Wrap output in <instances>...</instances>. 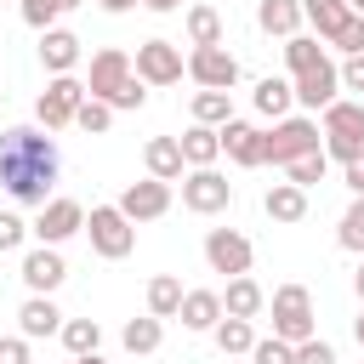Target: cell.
<instances>
[{"instance_id": "cell-1", "label": "cell", "mask_w": 364, "mask_h": 364, "mask_svg": "<svg viewBox=\"0 0 364 364\" xmlns=\"http://www.w3.org/2000/svg\"><path fill=\"white\" fill-rule=\"evenodd\" d=\"M57 142L46 125H6L0 131V188L17 205H46L57 188Z\"/></svg>"}, {"instance_id": "cell-2", "label": "cell", "mask_w": 364, "mask_h": 364, "mask_svg": "<svg viewBox=\"0 0 364 364\" xmlns=\"http://www.w3.org/2000/svg\"><path fill=\"white\" fill-rule=\"evenodd\" d=\"M324 154L330 159H341V165H353V159H364V102H353V97H336L330 108H324Z\"/></svg>"}, {"instance_id": "cell-3", "label": "cell", "mask_w": 364, "mask_h": 364, "mask_svg": "<svg viewBox=\"0 0 364 364\" xmlns=\"http://www.w3.org/2000/svg\"><path fill=\"white\" fill-rule=\"evenodd\" d=\"M85 233H91V250H97L102 262H125V256L136 250V222H131L119 205H91Z\"/></svg>"}, {"instance_id": "cell-4", "label": "cell", "mask_w": 364, "mask_h": 364, "mask_svg": "<svg viewBox=\"0 0 364 364\" xmlns=\"http://www.w3.org/2000/svg\"><path fill=\"white\" fill-rule=\"evenodd\" d=\"M313 148H324L318 119H307V114L273 119V131H267V165H290V159H301V154H313Z\"/></svg>"}, {"instance_id": "cell-5", "label": "cell", "mask_w": 364, "mask_h": 364, "mask_svg": "<svg viewBox=\"0 0 364 364\" xmlns=\"http://www.w3.org/2000/svg\"><path fill=\"white\" fill-rule=\"evenodd\" d=\"M182 205L193 216H216V210L233 205V182L216 165H193V171H182Z\"/></svg>"}, {"instance_id": "cell-6", "label": "cell", "mask_w": 364, "mask_h": 364, "mask_svg": "<svg viewBox=\"0 0 364 364\" xmlns=\"http://www.w3.org/2000/svg\"><path fill=\"white\" fill-rule=\"evenodd\" d=\"M273 336L290 341V347L313 336V296H307V284H279L273 290Z\"/></svg>"}, {"instance_id": "cell-7", "label": "cell", "mask_w": 364, "mask_h": 364, "mask_svg": "<svg viewBox=\"0 0 364 364\" xmlns=\"http://www.w3.org/2000/svg\"><path fill=\"white\" fill-rule=\"evenodd\" d=\"M80 102H85V85H80L74 74H51V85H46L40 102H34V119H40L46 131H68Z\"/></svg>"}, {"instance_id": "cell-8", "label": "cell", "mask_w": 364, "mask_h": 364, "mask_svg": "<svg viewBox=\"0 0 364 364\" xmlns=\"http://www.w3.org/2000/svg\"><path fill=\"white\" fill-rule=\"evenodd\" d=\"M131 74H136L142 85H176V80L188 74V63H182V51H176L171 40H142Z\"/></svg>"}, {"instance_id": "cell-9", "label": "cell", "mask_w": 364, "mask_h": 364, "mask_svg": "<svg viewBox=\"0 0 364 364\" xmlns=\"http://www.w3.org/2000/svg\"><path fill=\"white\" fill-rule=\"evenodd\" d=\"M80 228H85V205H80V199H46L40 216L28 222V233H34L40 245H63V239H74Z\"/></svg>"}, {"instance_id": "cell-10", "label": "cell", "mask_w": 364, "mask_h": 364, "mask_svg": "<svg viewBox=\"0 0 364 364\" xmlns=\"http://www.w3.org/2000/svg\"><path fill=\"white\" fill-rule=\"evenodd\" d=\"M205 262H210V273H250V262H256V250H250V239L239 233V228H210L205 233Z\"/></svg>"}, {"instance_id": "cell-11", "label": "cell", "mask_w": 364, "mask_h": 364, "mask_svg": "<svg viewBox=\"0 0 364 364\" xmlns=\"http://www.w3.org/2000/svg\"><path fill=\"white\" fill-rule=\"evenodd\" d=\"M216 136H222V154L233 159V165H267V131L262 125H250V119H222L216 125Z\"/></svg>"}, {"instance_id": "cell-12", "label": "cell", "mask_w": 364, "mask_h": 364, "mask_svg": "<svg viewBox=\"0 0 364 364\" xmlns=\"http://www.w3.org/2000/svg\"><path fill=\"white\" fill-rule=\"evenodd\" d=\"M188 74H193V85L228 91V85L239 80V57H233L228 46H193V51H188Z\"/></svg>"}, {"instance_id": "cell-13", "label": "cell", "mask_w": 364, "mask_h": 364, "mask_svg": "<svg viewBox=\"0 0 364 364\" xmlns=\"http://www.w3.org/2000/svg\"><path fill=\"white\" fill-rule=\"evenodd\" d=\"M290 91H296V102L301 108H330L336 102V91H341V74H336V63L330 57H318L313 68H301V74H290Z\"/></svg>"}, {"instance_id": "cell-14", "label": "cell", "mask_w": 364, "mask_h": 364, "mask_svg": "<svg viewBox=\"0 0 364 364\" xmlns=\"http://www.w3.org/2000/svg\"><path fill=\"white\" fill-rule=\"evenodd\" d=\"M119 210H125L131 222H159V216L171 210V182H159V176L131 182V188L119 193Z\"/></svg>"}, {"instance_id": "cell-15", "label": "cell", "mask_w": 364, "mask_h": 364, "mask_svg": "<svg viewBox=\"0 0 364 364\" xmlns=\"http://www.w3.org/2000/svg\"><path fill=\"white\" fill-rule=\"evenodd\" d=\"M17 273H23V284H28L34 296H51V290L68 279V262L57 256V245H34V250L23 256V267H17Z\"/></svg>"}, {"instance_id": "cell-16", "label": "cell", "mask_w": 364, "mask_h": 364, "mask_svg": "<svg viewBox=\"0 0 364 364\" xmlns=\"http://www.w3.org/2000/svg\"><path fill=\"white\" fill-rule=\"evenodd\" d=\"M125 80H131V57H125L119 46H102V51L91 57V80H85V97H102V102H108V97H114Z\"/></svg>"}, {"instance_id": "cell-17", "label": "cell", "mask_w": 364, "mask_h": 364, "mask_svg": "<svg viewBox=\"0 0 364 364\" xmlns=\"http://www.w3.org/2000/svg\"><path fill=\"white\" fill-rule=\"evenodd\" d=\"M40 63L51 68V74H74V63H80V34L74 28H40Z\"/></svg>"}, {"instance_id": "cell-18", "label": "cell", "mask_w": 364, "mask_h": 364, "mask_svg": "<svg viewBox=\"0 0 364 364\" xmlns=\"http://www.w3.org/2000/svg\"><path fill=\"white\" fill-rule=\"evenodd\" d=\"M262 307H267V290H262L250 273H233L228 290H222V313H228V318H256Z\"/></svg>"}, {"instance_id": "cell-19", "label": "cell", "mask_w": 364, "mask_h": 364, "mask_svg": "<svg viewBox=\"0 0 364 364\" xmlns=\"http://www.w3.org/2000/svg\"><path fill=\"white\" fill-rule=\"evenodd\" d=\"M142 165H148V176H159V182H182V171H188L176 136H154V142L142 148Z\"/></svg>"}, {"instance_id": "cell-20", "label": "cell", "mask_w": 364, "mask_h": 364, "mask_svg": "<svg viewBox=\"0 0 364 364\" xmlns=\"http://www.w3.org/2000/svg\"><path fill=\"white\" fill-rule=\"evenodd\" d=\"M176 318H182V330H216V318H222V296L216 290H182V307H176Z\"/></svg>"}, {"instance_id": "cell-21", "label": "cell", "mask_w": 364, "mask_h": 364, "mask_svg": "<svg viewBox=\"0 0 364 364\" xmlns=\"http://www.w3.org/2000/svg\"><path fill=\"white\" fill-rule=\"evenodd\" d=\"M17 330L34 341V336H57L63 330V313H57V301L51 296H28L23 307H17Z\"/></svg>"}, {"instance_id": "cell-22", "label": "cell", "mask_w": 364, "mask_h": 364, "mask_svg": "<svg viewBox=\"0 0 364 364\" xmlns=\"http://www.w3.org/2000/svg\"><path fill=\"white\" fill-rule=\"evenodd\" d=\"M250 102H256V114H262V119H284V114H290V102H296V91H290V80L267 74V80H256Z\"/></svg>"}, {"instance_id": "cell-23", "label": "cell", "mask_w": 364, "mask_h": 364, "mask_svg": "<svg viewBox=\"0 0 364 364\" xmlns=\"http://www.w3.org/2000/svg\"><path fill=\"white\" fill-rule=\"evenodd\" d=\"M176 142H182L188 171H193V165H216V159H222V136H216V125H188Z\"/></svg>"}, {"instance_id": "cell-24", "label": "cell", "mask_w": 364, "mask_h": 364, "mask_svg": "<svg viewBox=\"0 0 364 364\" xmlns=\"http://www.w3.org/2000/svg\"><path fill=\"white\" fill-rule=\"evenodd\" d=\"M262 210H267L273 222H301V216H307V188H296V182H273L267 199H262Z\"/></svg>"}, {"instance_id": "cell-25", "label": "cell", "mask_w": 364, "mask_h": 364, "mask_svg": "<svg viewBox=\"0 0 364 364\" xmlns=\"http://www.w3.org/2000/svg\"><path fill=\"white\" fill-rule=\"evenodd\" d=\"M256 23H262V34H296L301 28V0H262L256 6Z\"/></svg>"}, {"instance_id": "cell-26", "label": "cell", "mask_w": 364, "mask_h": 364, "mask_svg": "<svg viewBox=\"0 0 364 364\" xmlns=\"http://www.w3.org/2000/svg\"><path fill=\"white\" fill-rule=\"evenodd\" d=\"M176 307H182V279H176V273L148 279V313H154V318H176Z\"/></svg>"}, {"instance_id": "cell-27", "label": "cell", "mask_w": 364, "mask_h": 364, "mask_svg": "<svg viewBox=\"0 0 364 364\" xmlns=\"http://www.w3.org/2000/svg\"><path fill=\"white\" fill-rule=\"evenodd\" d=\"M119 341H125V353H154V347L165 341V318L142 313V318H131V324L119 330Z\"/></svg>"}, {"instance_id": "cell-28", "label": "cell", "mask_w": 364, "mask_h": 364, "mask_svg": "<svg viewBox=\"0 0 364 364\" xmlns=\"http://www.w3.org/2000/svg\"><path fill=\"white\" fill-rule=\"evenodd\" d=\"M301 17L313 23L318 40H330V34L347 23V0H301Z\"/></svg>"}, {"instance_id": "cell-29", "label": "cell", "mask_w": 364, "mask_h": 364, "mask_svg": "<svg viewBox=\"0 0 364 364\" xmlns=\"http://www.w3.org/2000/svg\"><path fill=\"white\" fill-rule=\"evenodd\" d=\"M222 119H233V97L199 85V91H193V125H222Z\"/></svg>"}, {"instance_id": "cell-30", "label": "cell", "mask_w": 364, "mask_h": 364, "mask_svg": "<svg viewBox=\"0 0 364 364\" xmlns=\"http://www.w3.org/2000/svg\"><path fill=\"white\" fill-rule=\"evenodd\" d=\"M57 336H63V347L80 358V353H97V341H102V324H97V318H63V330H57Z\"/></svg>"}, {"instance_id": "cell-31", "label": "cell", "mask_w": 364, "mask_h": 364, "mask_svg": "<svg viewBox=\"0 0 364 364\" xmlns=\"http://www.w3.org/2000/svg\"><path fill=\"white\" fill-rule=\"evenodd\" d=\"M210 336H216V347H222V353H250V347H256V330H250V318H228V313H222Z\"/></svg>"}, {"instance_id": "cell-32", "label": "cell", "mask_w": 364, "mask_h": 364, "mask_svg": "<svg viewBox=\"0 0 364 364\" xmlns=\"http://www.w3.org/2000/svg\"><path fill=\"white\" fill-rule=\"evenodd\" d=\"M188 40H193V46H222V17H216V6H188Z\"/></svg>"}, {"instance_id": "cell-33", "label": "cell", "mask_w": 364, "mask_h": 364, "mask_svg": "<svg viewBox=\"0 0 364 364\" xmlns=\"http://www.w3.org/2000/svg\"><path fill=\"white\" fill-rule=\"evenodd\" d=\"M318 57H330V51L318 46V34H290V40H284V68H290V74L313 68Z\"/></svg>"}, {"instance_id": "cell-34", "label": "cell", "mask_w": 364, "mask_h": 364, "mask_svg": "<svg viewBox=\"0 0 364 364\" xmlns=\"http://www.w3.org/2000/svg\"><path fill=\"white\" fill-rule=\"evenodd\" d=\"M324 171H330V154H324V148H313V154H301V159H290V165H284V176H290L296 188L324 182Z\"/></svg>"}, {"instance_id": "cell-35", "label": "cell", "mask_w": 364, "mask_h": 364, "mask_svg": "<svg viewBox=\"0 0 364 364\" xmlns=\"http://www.w3.org/2000/svg\"><path fill=\"white\" fill-rule=\"evenodd\" d=\"M74 125H80V131H85V136H102V131H108V125H114V108H108V102H102V97H85V102H80V108H74Z\"/></svg>"}, {"instance_id": "cell-36", "label": "cell", "mask_w": 364, "mask_h": 364, "mask_svg": "<svg viewBox=\"0 0 364 364\" xmlns=\"http://www.w3.org/2000/svg\"><path fill=\"white\" fill-rule=\"evenodd\" d=\"M336 245L353 250V256H364V199L347 205V216H341V228H336Z\"/></svg>"}, {"instance_id": "cell-37", "label": "cell", "mask_w": 364, "mask_h": 364, "mask_svg": "<svg viewBox=\"0 0 364 364\" xmlns=\"http://www.w3.org/2000/svg\"><path fill=\"white\" fill-rule=\"evenodd\" d=\"M330 46H336L341 57H353V51H364V17H358V11H347V23H341V28L330 34Z\"/></svg>"}, {"instance_id": "cell-38", "label": "cell", "mask_w": 364, "mask_h": 364, "mask_svg": "<svg viewBox=\"0 0 364 364\" xmlns=\"http://www.w3.org/2000/svg\"><path fill=\"white\" fill-rule=\"evenodd\" d=\"M250 364H296V347L279 341V336H262V341L250 347Z\"/></svg>"}, {"instance_id": "cell-39", "label": "cell", "mask_w": 364, "mask_h": 364, "mask_svg": "<svg viewBox=\"0 0 364 364\" xmlns=\"http://www.w3.org/2000/svg\"><path fill=\"white\" fill-rule=\"evenodd\" d=\"M17 11H23L28 28H51L63 17V0H17Z\"/></svg>"}, {"instance_id": "cell-40", "label": "cell", "mask_w": 364, "mask_h": 364, "mask_svg": "<svg viewBox=\"0 0 364 364\" xmlns=\"http://www.w3.org/2000/svg\"><path fill=\"white\" fill-rule=\"evenodd\" d=\"M142 102H148V91H142V80H136V74L108 97V108H114V114H131V108H142Z\"/></svg>"}, {"instance_id": "cell-41", "label": "cell", "mask_w": 364, "mask_h": 364, "mask_svg": "<svg viewBox=\"0 0 364 364\" xmlns=\"http://www.w3.org/2000/svg\"><path fill=\"white\" fill-rule=\"evenodd\" d=\"M23 239H28V222L17 210H0V250H17Z\"/></svg>"}, {"instance_id": "cell-42", "label": "cell", "mask_w": 364, "mask_h": 364, "mask_svg": "<svg viewBox=\"0 0 364 364\" xmlns=\"http://www.w3.org/2000/svg\"><path fill=\"white\" fill-rule=\"evenodd\" d=\"M296 364H336V347L318 341V336H307V341H296Z\"/></svg>"}, {"instance_id": "cell-43", "label": "cell", "mask_w": 364, "mask_h": 364, "mask_svg": "<svg viewBox=\"0 0 364 364\" xmlns=\"http://www.w3.org/2000/svg\"><path fill=\"white\" fill-rule=\"evenodd\" d=\"M0 364H34L28 358V336H0Z\"/></svg>"}, {"instance_id": "cell-44", "label": "cell", "mask_w": 364, "mask_h": 364, "mask_svg": "<svg viewBox=\"0 0 364 364\" xmlns=\"http://www.w3.org/2000/svg\"><path fill=\"white\" fill-rule=\"evenodd\" d=\"M336 74H341V91H364V51H353Z\"/></svg>"}, {"instance_id": "cell-45", "label": "cell", "mask_w": 364, "mask_h": 364, "mask_svg": "<svg viewBox=\"0 0 364 364\" xmlns=\"http://www.w3.org/2000/svg\"><path fill=\"white\" fill-rule=\"evenodd\" d=\"M341 182H347V193H353V199H364V159L341 165Z\"/></svg>"}, {"instance_id": "cell-46", "label": "cell", "mask_w": 364, "mask_h": 364, "mask_svg": "<svg viewBox=\"0 0 364 364\" xmlns=\"http://www.w3.org/2000/svg\"><path fill=\"white\" fill-rule=\"evenodd\" d=\"M97 6H102V11H114V17H119V11H131V6H136V0H97Z\"/></svg>"}, {"instance_id": "cell-47", "label": "cell", "mask_w": 364, "mask_h": 364, "mask_svg": "<svg viewBox=\"0 0 364 364\" xmlns=\"http://www.w3.org/2000/svg\"><path fill=\"white\" fill-rule=\"evenodd\" d=\"M142 6H148V11H176L182 0H142Z\"/></svg>"}, {"instance_id": "cell-48", "label": "cell", "mask_w": 364, "mask_h": 364, "mask_svg": "<svg viewBox=\"0 0 364 364\" xmlns=\"http://www.w3.org/2000/svg\"><path fill=\"white\" fill-rule=\"evenodd\" d=\"M353 290H358V301H364V262H358V273H353Z\"/></svg>"}, {"instance_id": "cell-49", "label": "cell", "mask_w": 364, "mask_h": 364, "mask_svg": "<svg viewBox=\"0 0 364 364\" xmlns=\"http://www.w3.org/2000/svg\"><path fill=\"white\" fill-rule=\"evenodd\" d=\"M74 364H108V358H102V353H80Z\"/></svg>"}, {"instance_id": "cell-50", "label": "cell", "mask_w": 364, "mask_h": 364, "mask_svg": "<svg viewBox=\"0 0 364 364\" xmlns=\"http://www.w3.org/2000/svg\"><path fill=\"white\" fill-rule=\"evenodd\" d=\"M353 336H358V347H364V313H358V318H353Z\"/></svg>"}, {"instance_id": "cell-51", "label": "cell", "mask_w": 364, "mask_h": 364, "mask_svg": "<svg viewBox=\"0 0 364 364\" xmlns=\"http://www.w3.org/2000/svg\"><path fill=\"white\" fill-rule=\"evenodd\" d=\"M347 11H358V17H364V0H347Z\"/></svg>"}, {"instance_id": "cell-52", "label": "cell", "mask_w": 364, "mask_h": 364, "mask_svg": "<svg viewBox=\"0 0 364 364\" xmlns=\"http://www.w3.org/2000/svg\"><path fill=\"white\" fill-rule=\"evenodd\" d=\"M74 6H85V0H63V11H74Z\"/></svg>"}, {"instance_id": "cell-53", "label": "cell", "mask_w": 364, "mask_h": 364, "mask_svg": "<svg viewBox=\"0 0 364 364\" xmlns=\"http://www.w3.org/2000/svg\"><path fill=\"white\" fill-rule=\"evenodd\" d=\"M0 102H6V91H0Z\"/></svg>"}]
</instances>
